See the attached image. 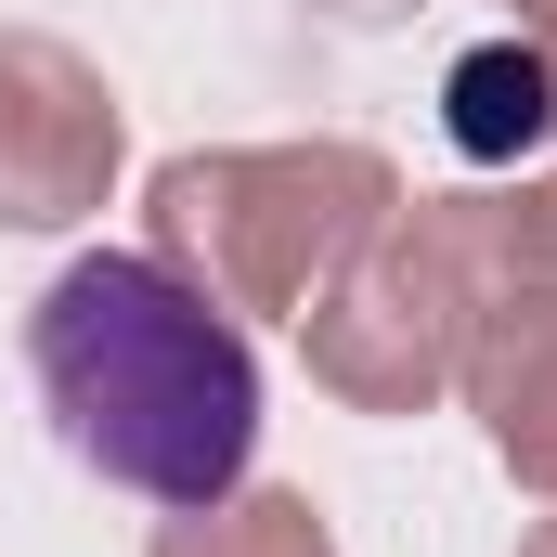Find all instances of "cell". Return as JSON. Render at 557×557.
Instances as JSON below:
<instances>
[{
    "label": "cell",
    "instance_id": "cell-1",
    "mask_svg": "<svg viewBox=\"0 0 557 557\" xmlns=\"http://www.w3.org/2000/svg\"><path fill=\"white\" fill-rule=\"evenodd\" d=\"M26 376L52 441L143 506H221L260 441V350L247 324L182 285L156 247H91L26 311Z\"/></svg>",
    "mask_w": 557,
    "mask_h": 557
},
{
    "label": "cell",
    "instance_id": "cell-2",
    "mask_svg": "<svg viewBox=\"0 0 557 557\" xmlns=\"http://www.w3.org/2000/svg\"><path fill=\"white\" fill-rule=\"evenodd\" d=\"M389 208H403V169L376 143H208L143 182V247L221 311L298 324Z\"/></svg>",
    "mask_w": 557,
    "mask_h": 557
},
{
    "label": "cell",
    "instance_id": "cell-3",
    "mask_svg": "<svg viewBox=\"0 0 557 557\" xmlns=\"http://www.w3.org/2000/svg\"><path fill=\"white\" fill-rule=\"evenodd\" d=\"M493 298L480 260V195H416L389 208L337 285L298 311V350H311V389H337L350 416H428L467 363V324Z\"/></svg>",
    "mask_w": 557,
    "mask_h": 557
},
{
    "label": "cell",
    "instance_id": "cell-4",
    "mask_svg": "<svg viewBox=\"0 0 557 557\" xmlns=\"http://www.w3.org/2000/svg\"><path fill=\"white\" fill-rule=\"evenodd\" d=\"M117 182V91L52 26H0V234H65Z\"/></svg>",
    "mask_w": 557,
    "mask_h": 557
},
{
    "label": "cell",
    "instance_id": "cell-5",
    "mask_svg": "<svg viewBox=\"0 0 557 557\" xmlns=\"http://www.w3.org/2000/svg\"><path fill=\"white\" fill-rule=\"evenodd\" d=\"M454 389H467L480 441H493V467L519 493H557V285H493L480 298Z\"/></svg>",
    "mask_w": 557,
    "mask_h": 557
},
{
    "label": "cell",
    "instance_id": "cell-6",
    "mask_svg": "<svg viewBox=\"0 0 557 557\" xmlns=\"http://www.w3.org/2000/svg\"><path fill=\"white\" fill-rule=\"evenodd\" d=\"M441 131H454V156H480V169H519L532 143H557V52L532 39V26L454 52V78H441Z\"/></svg>",
    "mask_w": 557,
    "mask_h": 557
},
{
    "label": "cell",
    "instance_id": "cell-7",
    "mask_svg": "<svg viewBox=\"0 0 557 557\" xmlns=\"http://www.w3.org/2000/svg\"><path fill=\"white\" fill-rule=\"evenodd\" d=\"M156 557H337L311 493H221V506H169Z\"/></svg>",
    "mask_w": 557,
    "mask_h": 557
},
{
    "label": "cell",
    "instance_id": "cell-8",
    "mask_svg": "<svg viewBox=\"0 0 557 557\" xmlns=\"http://www.w3.org/2000/svg\"><path fill=\"white\" fill-rule=\"evenodd\" d=\"M480 260L493 285H557V169L519 195H480Z\"/></svg>",
    "mask_w": 557,
    "mask_h": 557
},
{
    "label": "cell",
    "instance_id": "cell-9",
    "mask_svg": "<svg viewBox=\"0 0 557 557\" xmlns=\"http://www.w3.org/2000/svg\"><path fill=\"white\" fill-rule=\"evenodd\" d=\"M311 26H350V39H376V26H416L428 0H298Z\"/></svg>",
    "mask_w": 557,
    "mask_h": 557
},
{
    "label": "cell",
    "instance_id": "cell-10",
    "mask_svg": "<svg viewBox=\"0 0 557 557\" xmlns=\"http://www.w3.org/2000/svg\"><path fill=\"white\" fill-rule=\"evenodd\" d=\"M519 557H557V519H545V532H532V545H519Z\"/></svg>",
    "mask_w": 557,
    "mask_h": 557
},
{
    "label": "cell",
    "instance_id": "cell-11",
    "mask_svg": "<svg viewBox=\"0 0 557 557\" xmlns=\"http://www.w3.org/2000/svg\"><path fill=\"white\" fill-rule=\"evenodd\" d=\"M519 13H532V0H519Z\"/></svg>",
    "mask_w": 557,
    "mask_h": 557
}]
</instances>
